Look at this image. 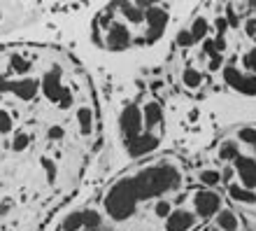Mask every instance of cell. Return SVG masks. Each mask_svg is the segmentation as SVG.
<instances>
[{"instance_id":"6da1fadb","label":"cell","mask_w":256,"mask_h":231,"mask_svg":"<svg viewBox=\"0 0 256 231\" xmlns=\"http://www.w3.org/2000/svg\"><path fill=\"white\" fill-rule=\"evenodd\" d=\"M138 201H147L154 196H163L166 191H172L182 184V173L172 163H154L130 177Z\"/></svg>"},{"instance_id":"7a4b0ae2","label":"cell","mask_w":256,"mask_h":231,"mask_svg":"<svg viewBox=\"0 0 256 231\" xmlns=\"http://www.w3.org/2000/svg\"><path fill=\"white\" fill-rule=\"evenodd\" d=\"M138 196H135V189L130 184V177H124L116 184H112V189L108 191L105 196V210L114 222H124V219L133 217L135 210H138Z\"/></svg>"},{"instance_id":"3957f363","label":"cell","mask_w":256,"mask_h":231,"mask_svg":"<svg viewBox=\"0 0 256 231\" xmlns=\"http://www.w3.org/2000/svg\"><path fill=\"white\" fill-rule=\"evenodd\" d=\"M142 122H144V117H142L138 105L124 108L122 117H119V129H122V136H124V143L126 145L133 143L138 136H142Z\"/></svg>"},{"instance_id":"277c9868","label":"cell","mask_w":256,"mask_h":231,"mask_svg":"<svg viewBox=\"0 0 256 231\" xmlns=\"http://www.w3.org/2000/svg\"><path fill=\"white\" fill-rule=\"evenodd\" d=\"M224 80H226V84H230V87L236 89V91H240V94L256 96V75H242L238 68L226 66V68H224Z\"/></svg>"},{"instance_id":"5b68a950","label":"cell","mask_w":256,"mask_h":231,"mask_svg":"<svg viewBox=\"0 0 256 231\" xmlns=\"http://www.w3.org/2000/svg\"><path fill=\"white\" fill-rule=\"evenodd\" d=\"M194 205H196V212L200 217H212L219 212V205H222V196L216 191L208 189V191H198L194 196Z\"/></svg>"},{"instance_id":"8992f818","label":"cell","mask_w":256,"mask_h":231,"mask_svg":"<svg viewBox=\"0 0 256 231\" xmlns=\"http://www.w3.org/2000/svg\"><path fill=\"white\" fill-rule=\"evenodd\" d=\"M236 168H238L240 180H242L244 189H254V187H256V159L238 154L236 156Z\"/></svg>"},{"instance_id":"52a82bcc","label":"cell","mask_w":256,"mask_h":231,"mask_svg":"<svg viewBox=\"0 0 256 231\" xmlns=\"http://www.w3.org/2000/svg\"><path fill=\"white\" fill-rule=\"evenodd\" d=\"M147 21H149V35L147 42H156L166 31V21H168V14L166 10H158V7H149L147 10Z\"/></svg>"},{"instance_id":"ba28073f","label":"cell","mask_w":256,"mask_h":231,"mask_svg":"<svg viewBox=\"0 0 256 231\" xmlns=\"http://www.w3.org/2000/svg\"><path fill=\"white\" fill-rule=\"evenodd\" d=\"M196 224V215L189 210H172L166 219V231H189Z\"/></svg>"},{"instance_id":"9c48e42d","label":"cell","mask_w":256,"mask_h":231,"mask_svg":"<svg viewBox=\"0 0 256 231\" xmlns=\"http://www.w3.org/2000/svg\"><path fill=\"white\" fill-rule=\"evenodd\" d=\"M128 154L130 156H142V154H149V152H154L158 147V138L152 136V133H142L133 140V143H128Z\"/></svg>"},{"instance_id":"30bf717a","label":"cell","mask_w":256,"mask_h":231,"mask_svg":"<svg viewBox=\"0 0 256 231\" xmlns=\"http://www.w3.org/2000/svg\"><path fill=\"white\" fill-rule=\"evenodd\" d=\"M108 47L110 49H128L130 47V33L122 24H114L108 33Z\"/></svg>"},{"instance_id":"8fae6325","label":"cell","mask_w":256,"mask_h":231,"mask_svg":"<svg viewBox=\"0 0 256 231\" xmlns=\"http://www.w3.org/2000/svg\"><path fill=\"white\" fill-rule=\"evenodd\" d=\"M228 194L233 201H240V203H256V191L244 189V187H238V184H230Z\"/></svg>"},{"instance_id":"7c38bea8","label":"cell","mask_w":256,"mask_h":231,"mask_svg":"<svg viewBox=\"0 0 256 231\" xmlns=\"http://www.w3.org/2000/svg\"><path fill=\"white\" fill-rule=\"evenodd\" d=\"M142 117H144V124H147V126H156V124L163 119L161 105H158V103H147V105H144V115Z\"/></svg>"},{"instance_id":"4fadbf2b","label":"cell","mask_w":256,"mask_h":231,"mask_svg":"<svg viewBox=\"0 0 256 231\" xmlns=\"http://www.w3.org/2000/svg\"><path fill=\"white\" fill-rule=\"evenodd\" d=\"M216 229L219 231H238V217L230 210H224L216 215Z\"/></svg>"},{"instance_id":"5bb4252c","label":"cell","mask_w":256,"mask_h":231,"mask_svg":"<svg viewBox=\"0 0 256 231\" xmlns=\"http://www.w3.org/2000/svg\"><path fill=\"white\" fill-rule=\"evenodd\" d=\"M142 5H122V12L126 14V19L130 24H142L147 19V10H140Z\"/></svg>"},{"instance_id":"9a60e30c","label":"cell","mask_w":256,"mask_h":231,"mask_svg":"<svg viewBox=\"0 0 256 231\" xmlns=\"http://www.w3.org/2000/svg\"><path fill=\"white\" fill-rule=\"evenodd\" d=\"M84 229V212H72L63 222V231H80Z\"/></svg>"},{"instance_id":"2e32d148","label":"cell","mask_w":256,"mask_h":231,"mask_svg":"<svg viewBox=\"0 0 256 231\" xmlns=\"http://www.w3.org/2000/svg\"><path fill=\"white\" fill-rule=\"evenodd\" d=\"M200 182L208 184V187H216V184L222 182V173L219 170H200Z\"/></svg>"},{"instance_id":"e0dca14e","label":"cell","mask_w":256,"mask_h":231,"mask_svg":"<svg viewBox=\"0 0 256 231\" xmlns=\"http://www.w3.org/2000/svg\"><path fill=\"white\" fill-rule=\"evenodd\" d=\"M100 224H102V219H100V215H98V212H94V210L84 212V229L98 231V229H100Z\"/></svg>"},{"instance_id":"ac0fdd59","label":"cell","mask_w":256,"mask_h":231,"mask_svg":"<svg viewBox=\"0 0 256 231\" xmlns=\"http://www.w3.org/2000/svg\"><path fill=\"white\" fill-rule=\"evenodd\" d=\"M205 33H208V21H205V19H196L194 21V28H191V38H194V42H198L200 38H205Z\"/></svg>"},{"instance_id":"d6986e66","label":"cell","mask_w":256,"mask_h":231,"mask_svg":"<svg viewBox=\"0 0 256 231\" xmlns=\"http://www.w3.org/2000/svg\"><path fill=\"white\" fill-rule=\"evenodd\" d=\"M238 156V143H233V140H228V143H224V147L219 150V159H236Z\"/></svg>"},{"instance_id":"ffe728a7","label":"cell","mask_w":256,"mask_h":231,"mask_svg":"<svg viewBox=\"0 0 256 231\" xmlns=\"http://www.w3.org/2000/svg\"><path fill=\"white\" fill-rule=\"evenodd\" d=\"M238 138H240L242 143H247V145H252V147H256V129H254V126H244V129H240Z\"/></svg>"},{"instance_id":"44dd1931","label":"cell","mask_w":256,"mask_h":231,"mask_svg":"<svg viewBox=\"0 0 256 231\" xmlns=\"http://www.w3.org/2000/svg\"><path fill=\"white\" fill-rule=\"evenodd\" d=\"M182 80H184L186 87H198V84H200V73H198L196 68H186L184 70V75H182Z\"/></svg>"},{"instance_id":"7402d4cb","label":"cell","mask_w":256,"mask_h":231,"mask_svg":"<svg viewBox=\"0 0 256 231\" xmlns=\"http://www.w3.org/2000/svg\"><path fill=\"white\" fill-rule=\"evenodd\" d=\"M242 66L250 70V73H256V47L250 49V52L242 56Z\"/></svg>"},{"instance_id":"603a6c76","label":"cell","mask_w":256,"mask_h":231,"mask_svg":"<svg viewBox=\"0 0 256 231\" xmlns=\"http://www.w3.org/2000/svg\"><path fill=\"white\" fill-rule=\"evenodd\" d=\"M12 147H14V152H24V150H26V147H28V136H26V133H19V136L14 138Z\"/></svg>"},{"instance_id":"cb8c5ba5","label":"cell","mask_w":256,"mask_h":231,"mask_svg":"<svg viewBox=\"0 0 256 231\" xmlns=\"http://www.w3.org/2000/svg\"><path fill=\"white\" fill-rule=\"evenodd\" d=\"M170 212H172V208H170V203L168 201H158V203H156V215H158V217H166L168 219V215Z\"/></svg>"},{"instance_id":"d4e9b609","label":"cell","mask_w":256,"mask_h":231,"mask_svg":"<svg viewBox=\"0 0 256 231\" xmlns=\"http://www.w3.org/2000/svg\"><path fill=\"white\" fill-rule=\"evenodd\" d=\"M177 42H180L182 47H189V45H194V38H191V31H182V33L177 35Z\"/></svg>"},{"instance_id":"484cf974","label":"cell","mask_w":256,"mask_h":231,"mask_svg":"<svg viewBox=\"0 0 256 231\" xmlns=\"http://www.w3.org/2000/svg\"><path fill=\"white\" fill-rule=\"evenodd\" d=\"M247 35H256V19L247 21Z\"/></svg>"},{"instance_id":"4316f807","label":"cell","mask_w":256,"mask_h":231,"mask_svg":"<svg viewBox=\"0 0 256 231\" xmlns=\"http://www.w3.org/2000/svg\"><path fill=\"white\" fill-rule=\"evenodd\" d=\"M230 177H233V168H226V170L222 173V180H226V182H228Z\"/></svg>"},{"instance_id":"83f0119b","label":"cell","mask_w":256,"mask_h":231,"mask_svg":"<svg viewBox=\"0 0 256 231\" xmlns=\"http://www.w3.org/2000/svg\"><path fill=\"white\" fill-rule=\"evenodd\" d=\"M228 21H230V26H238V17L233 14V10H228Z\"/></svg>"},{"instance_id":"f1b7e54d","label":"cell","mask_w":256,"mask_h":231,"mask_svg":"<svg viewBox=\"0 0 256 231\" xmlns=\"http://www.w3.org/2000/svg\"><path fill=\"white\" fill-rule=\"evenodd\" d=\"M252 7H256V3H252Z\"/></svg>"},{"instance_id":"f546056e","label":"cell","mask_w":256,"mask_h":231,"mask_svg":"<svg viewBox=\"0 0 256 231\" xmlns=\"http://www.w3.org/2000/svg\"><path fill=\"white\" fill-rule=\"evenodd\" d=\"M212 231H219V229H212Z\"/></svg>"}]
</instances>
